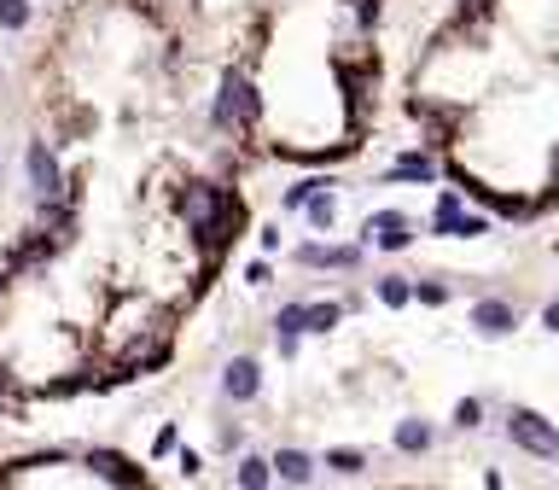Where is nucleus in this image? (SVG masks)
Returning a JSON list of instances; mask_svg holds the SVG:
<instances>
[{
  "instance_id": "39448f33",
  "label": "nucleus",
  "mask_w": 559,
  "mask_h": 490,
  "mask_svg": "<svg viewBox=\"0 0 559 490\" xmlns=\"http://www.w3.org/2000/svg\"><path fill=\"white\" fill-rule=\"evenodd\" d=\"M472 327H478L484 339H507V333L519 327V310L501 304V298H484V304H472Z\"/></svg>"
},
{
  "instance_id": "393cba45",
  "label": "nucleus",
  "mask_w": 559,
  "mask_h": 490,
  "mask_svg": "<svg viewBox=\"0 0 559 490\" xmlns=\"http://www.w3.org/2000/svg\"><path fill=\"white\" fill-rule=\"evenodd\" d=\"M315 187H327V181H297L292 193H286V205H292V210H303V199H309V193H315Z\"/></svg>"
},
{
  "instance_id": "20e7f679",
  "label": "nucleus",
  "mask_w": 559,
  "mask_h": 490,
  "mask_svg": "<svg viewBox=\"0 0 559 490\" xmlns=\"http://www.w3.org/2000/svg\"><path fill=\"white\" fill-rule=\"evenodd\" d=\"M257 391H263L257 356H233L228 368H222V397H228V403H257Z\"/></svg>"
},
{
  "instance_id": "412c9836",
  "label": "nucleus",
  "mask_w": 559,
  "mask_h": 490,
  "mask_svg": "<svg viewBox=\"0 0 559 490\" xmlns=\"http://www.w3.org/2000/svg\"><path fill=\"white\" fill-rule=\"evenodd\" d=\"M274 327H280V339H297L303 333V304H286V310L274 315Z\"/></svg>"
},
{
  "instance_id": "7ed1b4c3",
  "label": "nucleus",
  "mask_w": 559,
  "mask_h": 490,
  "mask_svg": "<svg viewBox=\"0 0 559 490\" xmlns=\"http://www.w3.org/2000/svg\"><path fill=\"white\" fill-rule=\"evenodd\" d=\"M507 438L530 455H559V432L542 415H530V409H513V415H507Z\"/></svg>"
},
{
  "instance_id": "aec40b11",
  "label": "nucleus",
  "mask_w": 559,
  "mask_h": 490,
  "mask_svg": "<svg viewBox=\"0 0 559 490\" xmlns=\"http://www.w3.org/2000/svg\"><path fill=\"white\" fill-rule=\"evenodd\" d=\"M379 298L396 310V304H408V298H414V286H408L402 275H391V280H379Z\"/></svg>"
},
{
  "instance_id": "b1692460",
  "label": "nucleus",
  "mask_w": 559,
  "mask_h": 490,
  "mask_svg": "<svg viewBox=\"0 0 559 490\" xmlns=\"http://www.w3.org/2000/svg\"><path fill=\"white\" fill-rule=\"evenodd\" d=\"M414 298H420V304H443V298H449V286H437V280H420V286H414Z\"/></svg>"
},
{
  "instance_id": "f3484780",
  "label": "nucleus",
  "mask_w": 559,
  "mask_h": 490,
  "mask_svg": "<svg viewBox=\"0 0 559 490\" xmlns=\"http://www.w3.org/2000/svg\"><path fill=\"white\" fill-rule=\"evenodd\" d=\"M30 24V0H0V30H24Z\"/></svg>"
},
{
  "instance_id": "4468645a",
  "label": "nucleus",
  "mask_w": 559,
  "mask_h": 490,
  "mask_svg": "<svg viewBox=\"0 0 559 490\" xmlns=\"http://www.w3.org/2000/svg\"><path fill=\"white\" fill-rule=\"evenodd\" d=\"M268 479H274V467H268L263 455H245V461H239V473H233V485H245V490H263Z\"/></svg>"
},
{
  "instance_id": "5701e85b",
  "label": "nucleus",
  "mask_w": 559,
  "mask_h": 490,
  "mask_svg": "<svg viewBox=\"0 0 559 490\" xmlns=\"http://www.w3.org/2000/svg\"><path fill=\"white\" fill-rule=\"evenodd\" d=\"M478 415H484V403H478V397H466L461 409H455V426H466V432H472V426H478Z\"/></svg>"
},
{
  "instance_id": "6ab92c4d",
  "label": "nucleus",
  "mask_w": 559,
  "mask_h": 490,
  "mask_svg": "<svg viewBox=\"0 0 559 490\" xmlns=\"http://www.w3.org/2000/svg\"><path fill=\"white\" fill-rule=\"evenodd\" d=\"M455 216H461V199H455V193H443V199H437V216H431V228H437V234H449V228H455Z\"/></svg>"
},
{
  "instance_id": "9b49d317",
  "label": "nucleus",
  "mask_w": 559,
  "mask_h": 490,
  "mask_svg": "<svg viewBox=\"0 0 559 490\" xmlns=\"http://www.w3.org/2000/svg\"><path fill=\"white\" fill-rule=\"evenodd\" d=\"M391 175H402V181H437V164H431L426 152H402L391 164Z\"/></svg>"
},
{
  "instance_id": "ddd939ff",
  "label": "nucleus",
  "mask_w": 559,
  "mask_h": 490,
  "mask_svg": "<svg viewBox=\"0 0 559 490\" xmlns=\"http://www.w3.org/2000/svg\"><path fill=\"white\" fill-rule=\"evenodd\" d=\"M396 450H408V455L431 450V426L426 420H402V426H396Z\"/></svg>"
},
{
  "instance_id": "423d86ee",
  "label": "nucleus",
  "mask_w": 559,
  "mask_h": 490,
  "mask_svg": "<svg viewBox=\"0 0 559 490\" xmlns=\"http://www.w3.org/2000/svg\"><path fill=\"white\" fill-rule=\"evenodd\" d=\"M367 234H373V245H379V251H402V245L414 240V222H408L402 210H379V216L367 222Z\"/></svg>"
},
{
  "instance_id": "2eb2a0df",
  "label": "nucleus",
  "mask_w": 559,
  "mask_h": 490,
  "mask_svg": "<svg viewBox=\"0 0 559 490\" xmlns=\"http://www.w3.org/2000/svg\"><path fill=\"white\" fill-rule=\"evenodd\" d=\"M327 187H332V181H327ZM327 187H315V193L303 199V205H309V228H332V210H338V205H332Z\"/></svg>"
},
{
  "instance_id": "1a4fd4ad",
  "label": "nucleus",
  "mask_w": 559,
  "mask_h": 490,
  "mask_svg": "<svg viewBox=\"0 0 559 490\" xmlns=\"http://www.w3.org/2000/svg\"><path fill=\"white\" fill-rule=\"evenodd\" d=\"M297 263H309V269H356L362 251H356V245H303Z\"/></svg>"
},
{
  "instance_id": "dca6fc26",
  "label": "nucleus",
  "mask_w": 559,
  "mask_h": 490,
  "mask_svg": "<svg viewBox=\"0 0 559 490\" xmlns=\"http://www.w3.org/2000/svg\"><path fill=\"white\" fill-rule=\"evenodd\" d=\"M169 356V339H146V345H134L123 356V368H152V362H164Z\"/></svg>"
},
{
  "instance_id": "a878e982",
  "label": "nucleus",
  "mask_w": 559,
  "mask_h": 490,
  "mask_svg": "<svg viewBox=\"0 0 559 490\" xmlns=\"http://www.w3.org/2000/svg\"><path fill=\"white\" fill-rule=\"evenodd\" d=\"M245 280H251V286H268V280H274V269H268V263H251V269H245Z\"/></svg>"
},
{
  "instance_id": "bb28decb",
  "label": "nucleus",
  "mask_w": 559,
  "mask_h": 490,
  "mask_svg": "<svg viewBox=\"0 0 559 490\" xmlns=\"http://www.w3.org/2000/svg\"><path fill=\"white\" fill-rule=\"evenodd\" d=\"M542 327H548V333H559V298L548 304V310H542Z\"/></svg>"
},
{
  "instance_id": "f257e3e1",
  "label": "nucleus",
  "mask_w": 559,
  "mask_h": 490,
  "mask_svg": "<svg viewBox=\"0 0 559 490\" xmlns=\"http://www.w3.org/2000/svg\"><path fill=\"white\" fill-rule=\"evenodd\" d=\"M181 216H187V228H193L198 240H210V245L239 240V228H245V210H239V199H233L228 187H193L181 199Z\"/></svg>"
},
{
  "instance_id": "4be33fe9",
  "label": "nucleus",
  "mask_w": 559,
  "mask_h": 490,
  "mask_svg": "<svg viewBox=\"0 0 559 490\" xmlns=\"http://www.w3.org/2000/svg\"><path fill=\"white\" fill-rule=\"evenodd\" d=\"M449 234H455V240H478V234H490V222H484V216H466V210H461Z\"/></svg>"
},
{
  "instance_id": "9d476101",
  "label": "nucleus",
  "mask_w": 559,
  "mask_h": 490,
  "mask_svg": "<svg viewBox=\"0 0 559 490\" xmlns=\"http://www.w3.org/2000/svg\"><path fill=\"white\" fill-rule=\"evenodd\" d=\"M268 467H274V479H286V485H309V479H315V461L303 450H280Z\"/></svg>"
},
{
  "instance_id": "f8f14e48",
  "label": "nucleus",
  "mask_w": 559,
  "mask_h": 490,
  "mask_svg": "<svg viewBox=\"0 0 559 490\" xmlns=\"http://www.w3.org/2000/svg\"><path fill=\"white\" fill-rule=\"evenodd\" d=\"M344 304H303V333H332Z\"/></svg>"
},
{
  "instance_id": "a211bd4d",
  "label": "nucleus",
  "mask_w": 559,
  "mask_h": 490,
  "mask_svg": "<svg viewBox=\"0 0 559 490\" xmlns=\"http://www.w3.org/2000/svg\"><path fill=\"white\" fill-rule=\"evenodd\" d=\"M327 467L350 479V473H362V467H367V455H362V450H332V455H327Z\"/></svg>"
},
{
  "instance_id": "6e6552de",
  "label": "nucleus",
  "mask_w": 559,
  "mask_h": 490,
  "mask_svg": "<svg viewBox=\"0 0 559 490\" xmlns=\"http://www.w3.org/2000/svg\"><path fill=\"white\" fill-rule=\"evenodd\" d=\"M88 467H94V479H105V485H146V473H140L134 461H123V455H111V450H94Z\"/></svg>"
},
{
  "instance_id": "0eeeda50",
  "label": "nucleus",
  "mask_w": 559,
  "mask_h": 490,
  "mask_svg": "<svg viewBox=\"0 0 559 490\" xmlns=\"http://www.w3.org/2000/svg\"><path fill=\"white\" fill-rule=\"evenodd\" d=\"M24 164H30V181H35V193H41V199H59V193H65V175H59V164H53V152H47V146H30V152H24Z\"/></svg>"
},
{
  "instance_id": "f03ea898",
  "label": "nucleus",
  "mask_w": 559,
  "mask_h": 490,
  "mask_svg": "<svg viewBox=\"0 0 559 490\" xmlns=\"http://www.w3.org/2000/svg\"><path fill=\"white\" fill-rule=\"evenodd\" d=\"M257 111H263V105H257V88H251L239 70H228V76H222V94L210 105V123H216V129H251Z\"/></svg>"
}]
</instances>
